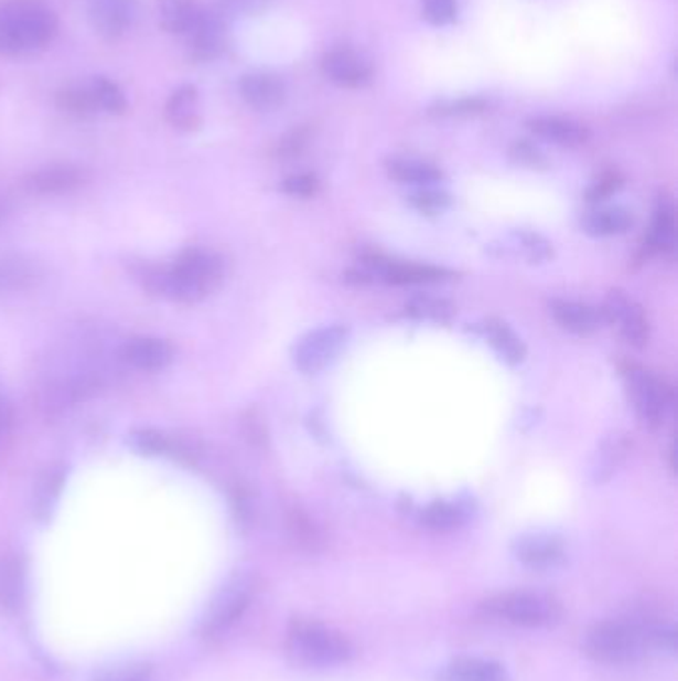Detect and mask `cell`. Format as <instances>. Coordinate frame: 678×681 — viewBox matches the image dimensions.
Instances as JSON below:
<instances>
[{"mask_svg":"<svg viewBox=\"0 0 678 681\" xmlns=\"http://www.w3.org/2000/svg\"><path fill=\"white\" fill-rule=\"evenodd\" d=\"M222 281V257L205 249H187L170 267L146 272V285L153 294L183 304L212 296Z\"/></svg>","mask_w":678,"mask_h":681,"instance_id":"6da1fadb","label":"cell"},{"mask_svg":"<svg viewBox=\"0 0 678 681\" xmlns=\"http://www.w3.org/2000/svg\"><path fill=\"white\" fill-rule=\"evenodd\" d=\"M58 31L56 14L42 0L0 2V54L24 56L42 51Z\"/></svg>","mask_w":678,"mask_h":681,"instance_id":"7a4b0ae2","label":"cell"},{"mask_svg":"<svg viewBox=\"0 0 678 681\" xmlns=\"http://www.w3.org/2000/svg\"><path fill=\"white\" fill-rule=\"evenodd\" d=\"M583 650L599 663H635L653 651L650 626L631 620L601 621L585 634Z\"/></svg>","mask_w":678,"mask_h":681,"instance_id":"3957f363","label":"cell"},{"mask_svg":"<svg viewBox=\"0 0 678 681\" xmlns=\"http://www.w3.org/2000/svg\"><path fill=\"white\" fill-rule=\"evenodd\" d=\"M289 658L304 668H334L353 658V643L321 621L294 620L287 634Z\"/></svg>","mask_w":678,"mask_h":681,"instance_id":"277c9868","label":"cell"},{"mask_svg":"<svg viewBox=\"0 0 678 681\" xmlns=\"http://www.w3.org/2000/svg\"><path fill=\"white\" fill-rule=\"evenodd\" d=\"M484 611L496 620L521 628H547L561 618L556 598L541 592L517 590L496 596L484 604Z\"/></svg>","mask_w":678,"mask_h":681,"instance_id":"5b68a950","label":"cell"},{"mask_svg":"<svg viewBox=\"0 0 678 681\" xmlns=\"http://www.w3.org/2000/svg\"><path fill=\"white\" fill-rule=\"evenodd\" d=\"M621 373L627 386L628 401L643 425L648 428L663 427L672 407L670 389L645 366L635 363H625Z\"/></svg>","mask_w":678,"mask_h":681,"instance_id":"8992f818","label":"cell"},{"mask_svg":"<svg viewBox=\"0 0 678 681\" xmlns=\"http://www.w3.org/2000/svg\"><path fill=\"white\" fill-rule=\"evenodd\" d=\"M348 333H351L348 327L341 323L314 329L294 345V365L306 375L323 371L324 366L331 365L345 349Z\"/></svg>","mask_w":678,"mask_h":681,"instance_id":"52a82bcc","label":"cell"},{"mask_svg":"<svg viewBox=\"0 0 678 681\" xmlns=\"http://www.w3.org/2000/svg\"><path fill=\"white\" fill-rule=\"evenodd\" d=\"M601 316L609 323L617 327L618 333L633 347H645L650 337V326H648L645 309L638 306L633 297H628L625 291L613 289L601 309Z\"/></svg>","mask_w":678,"mask_h":681,"instance_id":"ba28073f","label":"cell"},{"mask_svg":"<svg viewBox=\"0 0 678 681\" xmlns=\"http://www.w3.org/2000/svg\"><path fill=\"white\" fill-rule=\"evenodd\" d=\"M251 592H254V584L247 576H237L232 579L213 600L212 610L207 614V620L203 626L205 634L215 636L235 624L237 618L244 614L245 608L249 606Z\"/></svg>","mask_w":678,"mask_h":681,"instance_id":"9c48e42d","label":"cell"},{"mask_svg":"<svg viewBox=\"0 0 678 681\" xmlns=\"http://www.w3.org/2000/svg\"><path fill=\"white\" fill-rule=\"evenodd\" d=\"M514 556L524 566L534 570L556 568L566 560V544L556 534L534 532L524 534L514 542Z\"/></svg>","mask_w":678,"mask_h":681,"instance_id":"30bf717a","label":"cell"},{"mask_svg":"<svg viewBox=\"0 0 678 681\" xmlns=\"http://www.w3.org/2000/svg\"><path fill=\"white\" fill-rule=\"evenodd\" d=\"M138 21L136 0H94L90 7V22L94 31L108 41L122 39L132 31Z\"/></svg>","mask_w":678,"mask_h":681,"instance_id":"8fae6325","label":"cell"},{"mask_svg":"<svg viewBox=\"0 0 678 681\" xmlns=\"http://www.w3.org/2000/svg\"><path fill=\"white\" fill-rule=\"evenodd\" d=\"M86 183V172L71 163H52L24 178V188L36 195H61Z\"/></svg>","mask_w":678,"mask_h":681,"instance_id":"7c38bea8","label":"cell"},{"mask_svg":"<svg viewBox=\"0 0 678 681\" xmlns=\"http://www.w3.org/2000/svg\"><path fill=\"white\" fill-rule=\"evenodd\" d=\"M366 264L370 265L376 274L380 275V279H385L388 284H438V281H445L452 277V272H448L444 267H435V265L390 262V259H378V257L366 259Z\"/></svg>","mask_w":678,"mask_h":681,"instance_id":"4fadbf2b","label":"cell"},{"mask_svg":"<svg viewBox=\"0 0 678 681\" xmlns=\"http://www.w3.org/2000/svg\"><path fill=\"white\" fill-rule=\"evenodd\" d=\"M185 39L195 61H213L225 49V19L219 12L203 11L202 19Z\"/></svg>","mask_w":678,"mask_h":681,"instance_id":"5bb4252c","label":"cell"},{"mask_svg":"<svg viewBox=\"0 0 678 681\" xmlns=\"http://www.w3.org/2000/svg\"><path fill=\"white\" fill-rule=\"evenodd\" d=\"M324 76L329 81L343 86V88H358L370 81V66L365 58H360L356 52L341 51L329 52L323 61Z\"/></svg>","mask_w":678,"mask_h":681,"instance_id":"9a60e30c","label":"cell"},{"mask_svg":"<svg viewBox=\"0 0 678 681\" xmlns=\"http://www.w3.org/2000/svg\"><path fill=\"white\" fill-rule=\"evenodd\" d=\"M241 96L259 113H271L284 103V84L269 72H251L241 78Z\"/></svg>","mask_w":678,"mask_h":681,"instance_id":"2e32d148","label":"cell"},{"mask_svg":"<svg viewBox=\"0 0 678 681\" xmlns=\"http://www.w3.org/2000/svg\"><path fill=\"white\" fill-rule=\"evenodd\" d=\"M551 316L556 319L557 326L579 337L593 336L605 321L601 316V309L569 299H556L551 304Z\"/></svg>","mask_w":678,"mask_h":681,"instance_id":"e0dca14e","label":"cell"},{"mask_svg":"<svg viewBox=\"0 0 678 681\" xmlns=\"http://www.w3.org/2000/svg\"><path fill=\"white\" fill-rule=\"evenodd\" d=\"M122 359L136 369L158 371L172 363L173 349L168 341L155 337H136L122 347Z\"/></svg>","mask_w":678,"mask_h":681,"instance_id":"ac0fdd59","label":"cell"},{"mask_svg":"<svg viewBox=\"0 0 678 681\" xmlns=\"http://www.w3.org/2000/svg\"><path fill=\"white\" fill-rule=\"evenodd\" d=\"M529 130L536 134L537 138L547 142L563 146V148H578L589 140V130L583 124L573 123L568 118H557V116H541L527 123Z\"/></svg>","mask_w":678,"mask_h":681,"instance_id":"d6986e66","label":"cell"},{"mask_svg":"<svg viewBox=\"0 0 678 681\" xmlns=\"http://www.w3.org/2000/svg\"><path fill=\"white\" fill-rule=\"evenodd\" d=\"M677 242V215H675V205L668 200L667 195L658 198L655 215H653V224L648 232L647 247L648 254H672Z\"/></svg>","mask_w":678,"mask_h":681,"instance_id":"ffe728a7","label":"cell"},{"mask_svg":"<svg viewBox=\"0 0 678 681\" xmlns=\"http://www.w3.org/2000/svg\"><path fill=\"white\" fill-rule=\"evenodd\" d=\"M440 681H512L506 668L484 658H458L445 666Z\"/></svg>","mask_w":678,"mask_h":681,"instance_id":"44dd1931","label":"cell"},{"mask_svg":"<svg viewBox=\"0 0 678 681\" xmlns=\"http://www.w3.org/2000/svg\"><path fill=\"white\" fill-rule=\"evenodd\" d=\"M41 279L39 265L22 255L0 254V296L31 289Z\"/></svg>","mask_w":678,"mask_h":681,"instance_id":"7402d4cb","label":"cell"},{"mask_svg":"<svg viewBox=\"0 0 678 681\" xmlns=\"http://www.w3.org/2000/svg\"><path fill=\"white\" fill-rule=\"evenodd\" d=\"M203 11L197 0H158L160 24L170 34L187 36L202 19Z\"/></svg>","mask_w":678,"mask_h":681,"instance_id":"603a6c76","label":"cell"},{"mask_svg":"<svg viewBox=\"0 0 678 681\" xmlns=\"http://www.w3.org/2000/svg\"><path fill=\"white\" fill-rule=\"evenodd\" d=\"M165 118L177 130H183V132L195 130L202 123L197 88L185 84L182 88L173 92L170 100L165 104Z\"/></svg>","mask_w":678,"mask_h":681,"instance_id":"cb8c5ba5","label":"cell"},{"mask_svg":"<svg viewBox=\"0 0 678 681\" xmlns=\"http://www.w3.org/2000/svg\"><path fill=\"white\" fill-rule=\"evenodd\" d=\"M484 336H486L489 345L496 349L499 357L509 363V365H519L524 363L527 355L524 341L517 337L516 331L507 326L502 319H486L484 321Z\"/></svg>","mask_w":678,"mask_h":681,"instance_id":"d4e9b609","label":"cell"},{"mask_svg":"<svg viewBox=\"0 0 678 681\" xmlns=\"http://www.w3.org/2000/svg\"><path fill=\"white\" fill-rule=\"evenodd\" d=\"M633 225V215L625 208H599L585 215L583 227L589 235L609 237V235L625 234Z\"/></svg>","mask_w":678,"mask_h":681,"instance_id":"484cf974","label":"cell"},{"mask_svg":"<svg viewBox=\"0 0 678 681\" xmlns=\"http://www.w3.org/2000/svg\"><path fill=\"white\" fill-rule=\"evenodd\" d=\"M24 596V568L17 556L0 558V606L17 610Z\"/></svg>","mask_w":678,"mask_h":681,"instance_id":"4316f807","label":"cell"},{"mask_svg":"<svg viewBox=\"0 0 678 681\" xmlns=\"http://www.w3.org/2000/svg\"><path fill=\"white\" fill-rule=\"evenodd\" d=\"M388 173L396 182L412 185H432L442 180V172L434 163L422 162L416 158H395L388 162Z\"/></svg>","mask_w":678,"mask_h":681,"instance_id":"83f0119b","label":"cell"},{"mask_svg":"<svg viewBox=\"0 0 678 681\" xmlns=\"http://www.w3.org/2000/svg\"><path fill=\"white\" fill-rule=\"evenodd\" d=\"M406 313L418 321L450 323L456 317V307L442 297L415 296L406 301Z\"/></svg>","mask_w":678,"mask_h":681,"instance_id":"f1b7e54d","label":"cell"},{"mask_svg":"<svg viewBox=\"0 0 678 681\" xmlns=\"http://www.w3.org/2000/svg\"><path fill=\"white\" fill-rule=\"evenodd\" d=\"M464 522V512L458 509L456 504L450 502H432L422 514V524L426 529L435 530V532H450L458 529Z\"/></svg>","mask_w":678,"mask_h":681,"instance_id":"f546056e","label":"cell"},{"mask_svg":"<svg viewBox=\"0 0 678 681\" xmlns=\"http://www.w3.org/2000/svg\"><path fill=\"white\" fill-rule=\"evenodd\" d=\"M56 103L64 113L78 116V118H86V116H92V114L100 110L92 88H80V86H72V88H64V91L58 92Z\"/></svg>","mask_w":678,"mask_h":681,"instance_id":"4dcf8cb0","label":"cell"},{"mask_svg":"<svg viewBox=\"0 0 678 681\" xmlns=\"http://www.w3.org/2000/svg\"><path fill=\"white\" fill-rule=\"evenodd\" d=\"M90 88L98 108L104 113L123 114L128 110L126 94L116 82L108 81V78H96Z\"/></svg>","mask_w":678,"mask_h":681,"instance_id":"1f68e13d","label":"cell"},{"mask_svg":"<svg viewBox=\"0 0 678 681\" xmlns=\"http://www.w3.org/2000/svg\"><path fill=\"white\" fill-rule=\"evenodd\" d=\"M150 675H152L150 663L132 661V663H122V666H114V668L100 671L94 681H150Z\"/></svg>","mask_w":678,"mask_h":681,"instance_id":"d6a6232c","label":"cell"},{"mask_svg":"<svg viewBox=\"0 0 678 681\" xmlns=\"http://www.w3.org/2000/svg\"><path fill=\"white\" fill-rule=\"evenodd\" d=\"M410 204L415 205L416 210L424 212V214H438L450 204L448 193L435 192V190H420V192L410 195Z\"/></svg>","mask_w":678,"mask_h":681,"instance_id":"836d02e7","label":"cell"},{"mask_svg":"<svg viewBox=\"0 0 678 681\" xmlns=\"http://www.w3.org/2000/svg\"><path fill=\"white\" fill-rule=\"evenodd\" d=\"M456 0H424V17L432 24H450L456 19Z\"/></svg>","mask_w":678,"mask_h":681,"instance_id":"e575fe53","label":"cell"},{"mask_svg":"<svg viewBox=\"0 0 678 681\" xmlns=\"http://www.w3.org/2000/svg\"><path fill=\"white\" fill-rule=\"evenodd\" d=\"M283 192L293 198H313L319 192V180L311 173H294L284 180Z\"/></svg>","mask_w":678,"mask_h":681,"instance_id":"d590c367","label":"cell"},{"mask_svg":"<svg viewBox=\"0 0 678 681\" xmlns=\"http://www.w3.org/2000/svg\"><path fill=\"white\" fill-rule=\"evenodd\" d=\"M486 108L484 100L477 98H460L452 103H442L435 106V113L440 116H470V114L482 113Z\"/></svg>","mask_w":678,"mask_h":681,"instance_id":"8d00e7d4","label":"cell"},{"mask_svg":"<svg viewBox=\"0 0 678 681\" xmlns=\"http://www.w3.org/2000/svg\"><path fill=\"white\" fill-rule=\"evenodd\" d=\"M267 0H222L219 14L225 17H251L263 11Z\"/></svg>","mask_w":678,"mask_h":681,"instance_id":"74e56055","label":"cell"},{"mask_svg":"<svg viewBox=\"0 0 678 681\" xmlns=\"http://www.w3.org/2000/svg\"><path fill=\"white\" fill-rule=\"evenodd\" d=\"M133 443L142 453H150V455H160V453H170L172 450V443L163 435H160V433H153V430L136 433L133 435Z\"/></svg>","mask_w":678,"mask_h":681,"instance_id":"f35d334b","label":"cell"},{"mask_svg":"<svg viewBox=\"0 0 678 681\" xmlns=\"http://www.w3.org/2000/svg\"><path fill=\"white\" fill-rule=\"evenodd\" d=\"M512 158L527 168H546L547 166L546 156L539 152L534 143L526 142V140L512 146Z\"/></svg>","mask_w":678,"mask_h":681,"instance_id":"ab89813d","label":"cell"},{"mask_svg":"<svg viewBox=\"0 0 678 681\" xmlns=\"http://www.w3.org/2000/svg\"><path fill=\"white\" fill-rule=\"evenodd\" d=\"M291 530H293L294 539L299 540L301 544H306V546L316 544V539H319L316 530L311 524V520L301 514L299 510H294L291 514Z\"/></svg>","mask_w":678,"mask_h":681,"instance_id":"60d3db41","label":"cell"},{"mask_svg":"<svg viewBox=\"0 0 678 681\" xmlns=\"http://www.w3.org/2000/svg\"><path fill=\"white\" fill-rule=\"evenodd\" d=\"M621 183L623 182H621L617 172L603 173L598 182H595V185L589 190V200H591V202L607 200L611 193L617 192L618 188H621Z\"/></svg>","mask_w":678,"mask_h":681,"instance_id":"b9f144b4","label":"cell"},{"mask_svg":"<svg viewBox=\"0 0 678 681\" xmlns=\"http://www.w3.org/2000/svg\"><path fill=\"white\" fill-rule=\"evenodd\" d=\"M521 244L526 249L527 257L531 262H541V259H549L551 257V247L547 244L544 237H539L536 234L521 235Z\"/></svg>","mask_w":678,"mask_h":681,"instance_id":"7bdbcfd3","label":"cell"},{"mask_svg":"<svg viewBox=\"0 0 678 681\" xmlns=\"http://www.w3.org/2000/svg\"><path fill=\"white\" fill-rule=\"evenodd\" d=\"M12 430H14V411L7 398L0 397V448L4 447L7 440H11Z\"/></svg>","mask_w":678,"mask_h":681,"instance_id":"ee69618b","label":"cell"},{"mask_svg":"<svg viewBox=\"0 0 678 681\" xmlns=\"http://www.w3.org/2000/svg\"><path fill=\"white\" fill-rule=\"evenodd\" d=\"M0 222H2V210H0Z\"/></svg>","mask_w":678,"mask_h":681,"instance_id":"f6af8a7d","label":"cell"}]
</instances>
